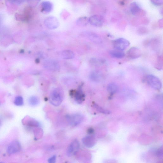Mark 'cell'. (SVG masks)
<instances>
[{
  "label": "cell",
  "mask_w": 163,
  "mask_h": 163,
  "mask_svg": "<svg viewBox=\"0 0 163 163\" xmlns=\"http://www.w3.org/2000/svg\"><path fill=\"white\" fill-rule=\"evenodd\" d=\"M64 99V93L62 90L58 88L53 89L50 96L51 103L53 105L58 106L61 104Z\"/></svg>",
  "instance_id": "obj_1"
},
{
  "label": "cell",
  "mask_w": 163,
  "mask_h": 163,
  "mask_svg": "<svg viewBox=\"0 0 163 163\" xmlns=\"http://www.w3.org/2000/svg\"><path fill=\"white\" fill-rule=\"evenodd\" d=\"M130 42L125 39L119 38L113 41L112 44L116 50L123 51L130 45Z\"/></svg>",
  "instance_id": "obj_2"
},
{
  "label": "cell",
  "mask_w": 163,
  "mask_h": 163,
  "mask_svg": "<svg viewBox=\"0 0 163 163\" xmlns=\"http://www.w3.org/2000/svg\"><path fill=\"white\" fill-rule=\"evenodd\" d=\"M146 81L151 87L155 90H158L162 87V83L158 78L152 75H149L146 77Z\"/></svg>",
  "instance_id": "obj_3"
},
{
  "label": "cell",
  "mask_w": 163,
  "mask_h": 163,
  "mask_svg": "<svg viewBox=\"0 0 163 163\" xmlns=\"http://www.w3.org/2000/svg\"><path fill=\"white\" fill-rule=\"evenodd\" d=\"M66 118L70 125L73 126L79 125L83 119V116L79 113L68 114L66 116Z\"/></svg>",
  "instance_id": "obj_4"
},
{
  "label": "cell",
  "mask_w": 163,
  "mask_h": 163,
  "mask_svg": "<svg viewBox=\"0 0 163 163\" xmlns=\"http://www.w3.org/2000/svg\"><path fill=\"white\" fill-rule=\"evenodd\" d=\"M80 148V144L79 142L76 139L75 140L70 144L68 146L66 154L69 157L73 156L76 154Z\"/></svg>",
  "instance_id": "obj_5"
},
{
  "label": "cell",
  "mask_w": 163,
  "mask_h": 163,
  "mask_svg": "<svg viewBox=\"0 0 163 163\" xmlns=\"http://www.w3.org/2000/svg\"><path fill=\"white\" fill-rule=\"evenodd\" d=\"M44 67L52 71H57L60 69V65L58 63L53 60H48L44 63Z\"/></svg>",
  "instance_id": "obj_6"
},
{
  "label": "cell",
  "mask_w": 163,
  "mask_h": 163,
  "mask_svg": "<svg viewBox=\"0 0 163 163\" xmlns=\"http://www.w3.org/2000/svg\"><path fill=\"white\" fill-rule=\"evenodd\" d=\"M21 146L18 141H14L9 144L7 149V152L9 154H13L18 152L21 150Z\"/></svg>",
  "instance_id": "obj_7"
},
{
  "label": "cell",
  "mask_w": 163,
  "mask_h": 163,
  "mask_svg": "<svg viewBox=\"0 0 163 163\" xmlns=\"http://www.w3.org/2000/svg\"><path fill=\"white\" fill-rule=\"evenodd\" d=\"M70 95L74 96L76 101L79 104H82L85 99V95L80 88L78 89L77 91L71 92Z\"/></svg>",
  "instance_id": "obj_8"
},
{
  "label": "cell",
  "mask_w": 163,
  "mask_h": 163,
  "mask_svg": "<svg viewBox=\"0 0 163 163\" xmlns=\"http://www.w3.org/2000/svg\"><path fill=\"white\" fill-rule=\"evenodd\" d=\"M142 53L141 50L138 47H132L127 52L129 57L132 59H137L140 57Z\"/></svg>",
  "instance_id": "obj_9"
},
{
  "label": "cell",
  "mask_w": 163,
  "mask_h": 163,
  "mask_svg": "<svg viewBox=\"0 0 163 163\" xmlns=\"http://www.w3.org/2000/svg\"><path fill=\"white\" fill-rule=\"evenodd\" d=\"M22 123L24 125L33 128H38L39 125L37 121L28 116L22 119Z\"/></svg>",
  "instance_id": "obj_10"
},
{
  "label": "cell",
  "mask_w": 163,
  "mask_h": 163,
  "mask_svg": "<svg viewBox=\"0 0 163 163\" xmlns=\"http://www.w3.org/2000/svg\"><path fill=\"white\" fill-rule=\"evenodd\" d=\"M89 77L90 80L96 83L100 82L103 78L102 73L98 70H94L90 72Z\"/></svg>",
  "instance_id": "obj_11"
},
{
  "label": "cell",
  "mask_w": 163,
  "mask_h": 163,
  "mask_svg": "<svg viewBox=\"0 0 163 163\" xmlns=\"http://www.w3.org/2000/svg\"><path fill=\"white\" fill-rule=\"evenodd\" d=\"M82 141L84 145L89 148H91L94 146L96 140L94 137L88 136L82 139Z\"/></svg>",
  "instance_id": "obj_12"
},
{
  "label": "cell",
  "mask_w": 163,
  "mask_h": 163,
  "mask_svg": "<svg viewBox=\"0 0 163 163\" xmlns=\"http://www.w3.org/2000/svg\"><path fill=\"white\" fill-rule=\"evenodd\" d=\"M106 62V60L104 59L93 58L90 60L89 63L94 67H98L104 64Z\"/></svg>",
  "instance_id": "obj_13"
},
{
  "label": "cell",
  "mask_w": 163,
  "mask_h": 163,
  "mask_svg": "<svg viewBox=\"0 0 163 163\" xmlns=\"http://www.w3.org/2000/svg\"><path fill=\"white\" fill-rule=\"evenodd\" d=\"M111 56L114 58L121 59L123 58L125 55L123 51L116 50H112L109 52Z\"/></svg>",
  "instance_id": "obj_14"
},
{
  "label": "cell",
  "mask_w": 163,
  "mask_h": 163,
  "mask_svg": "<svg viewBox=\"0 0 163 163\" xmlns=\"http://www.w3.org/2000/svg\"><path fill=\"white\" fill-rule=\"evenodd\" d=\"M118 89V87L116 84L113 83L109 84L107 87V91L112 95L116 93Z\"/></svg>",
  "instance_id": "obj_15"
},
{
  "label": "cell",
  "mask_w": 163,
  "mask_h": 163,
  "mask_svg": "<svg viewBox=\"0 0 163 163\" xmlns=\"http://www.w3.org/2000/svg\"><path fill=\"white\" fill-rule=\"evenodd\" d=\"M62 58L66 60L73 59L75 56V54L73 52L69 50H66L63 51L62 53Z\"/></svg>",
  "instance_id": "obj_16"
},
{
  "label": "cell",
  "mask_w": 163,
  "mask_h": 163,
  "mask_svg": "<svg viewBox=\"0 0 163 163\" xmlns=\"http://www.w3.org/2000/svg\"><path fill=\"white\" fill-rule=\"evenodd\" d=\"M88 38L93 43L98 44L101 43V39L98 37L95 34H87Z\"/></svg>",
  "instance_id": "obj_17"
},
{
  "label": "cell",
  "mask_w": 163,
  "mask_h": 163,
  "mask_svg": "<svg viewBox=\"0 0 163 163\" xmlns=\"http://www.w3.org/2000/svg\"><path fill=\"white\" fill-rule=\"evenodd\" d=\"M90 19L95 21L90 20V21H91L90 23L93 25L96 26L100 27L102 24V19L101 18L98 16H96V17H92Z\"/></svg>",
  "instance_id": "obj_18"
},
{
  "label": "cell",
  "mask_w": 163,
  "mask_h": 163,
  "mask_svg": "<svg viewBox=\"0 0 163 163\" xmlns=\"http://www.w3.org/2000/svg\"><path fill=\"white\" fill-rule=\"evenodd\" d=\"M42 11L45 12H49L52 9V5L50 2H44L42 5Z\"/></svg>",
  "instance_id": "obj_19"
},
{
  "label": "cell",
  "mask_w": 163,
  "mask_h": 163,
  "mask_svg": "<svg viewBox=\"0 0 163 163\" xmlns=\"http://www.w3.org/2000/svg\"><path fill=\"white\" fill-rule=\"evenodd\" d=\"M39 102V99L37 96H32L29 99V104L33 106H37Z\"/></svg>",
  "instance_id": "obj_20"
},
{
  "label": "cell",
  "mask_w": 163,
  "mask_h": 163,
  "mask_svg": "<svg viewBox=\"0 0 163 163\" xmlns=\"http://www.w3.org/2000/svg\"><path fill=\"white\" fill-rule=\"evenodd\" d=\"M15 104L18 106H21L23 105L24 103L23 99L21 96H17L15 99Z\"/></svg>",
  "instance_id": "obj_21"
},
{
  "label": "cell",
  "mask_w": 163,
  "mask_h": 163,
  "mask_svg": "<svg viewBox=\"0 0 163 163\" xmlns=\"http://www.w3.org/2000/svg\"><path fill=\"white\" fill-rule=\"evenodd\" d=\"M15 18L16 20L18 21H28L26 17L24 14L16 13L15 15Z\"/></svg>",
  "instance_id": "obj_22"
},
{
  "label": "cell",
  "mask_w": 163,
  "mask_h": 163,
  "mask_svg": "<svg viewBox=\"0 0 163 163\" xmlns=\"http://www.w3.org/2000/svg\"><path fill=\"white\" fill-rule=\"evenodd\" d=\"M43 131L40 129H36L34 132L35 138L37 140L38 138L41 137L42 135H43Z\"/></svg>",
  "instance_id": "obj_23"
},
{
  "label": "cell",
  "mask_w": 163,
  "mask_h": 163,
  "mask_svg": "<svg viewBox=\"0 0 163 163\" xmlns=\"http://www.w3.org/2000/svg\"><path fill=\"white\" fill-rule=\"evenodd\" d=\"M162 57H158V58L157 61L156 67L158 70H161L162 68Z\"/></svg>",
  "instance_id": "obj_24"
},
{
  "label": "cell",
  "mask_w": 163,
  "mask_h": 163,
  "mask_svg": "<svg viewBox=\"0 0 163 163\" xmlns=\"http://www.w3.org/2000/svg\"><path fill=\"white\" fill-rule=\"evenodd\" d=\"M40 0H27L29 5L31 7H34Z\"/></svg>",
  "instance_id": "obj_25"
},
{
  "label": "cell",
  "mask_w": 163,
  "mask_h": 163,
  "mask_svg": "<svg viewBox=\"0 0 163 163\" xmlns=\"http://www.w3.org/2000/svg\"><path fill=\"white\" fill-rule=\"evenodd\" d=\"M8 1L11 3L20 5L24 2L25 0H8Z\"/></svg>",
  "instance_id": "obj_26"
},
{
  "label": "cell",
  "mask_w": 163,
  "mask_h": 163,
  "mask_svg": "<svg viewBox=\"0 0 163 163\" xmlns=\"http://www.w3.org/2000/svg\"><path fill=\"white\" fill-rule=\"evenodd\" d=\"M94 106L96 109V110H98L99 112L102 113H109V112H108L107 111H105L103 109L99 106L95 104Z\"/></svg>",
  "instance_id": "obj_27"
},
{
  "label": "cell",
  "mask_w": 163,
  "mask_h": 163,
  "mask_svg": "<svg viewBox=\"0 0 163 163\" xmlns=\"http://www.w3.org/2000/svg\"><path fill=\"white\" fill-rule=\"evenodd\" d=\"M56 160V156L54 155L50 158L48 160V162L50 163H55Z\"/></svg>",
  "instance_id": "obj_28"
},
{
  "label": "cell",
  "mask_w": 163,
  "mask_h": 163,
  "mask_svg": "<svg viewBox=\"0 0 163 163\" xmlns=\"http://www.w3.org/2000/svg\"><path fill=\"white\" fill-rule=\"evenodd\" d=\"M162 148L159 149L158 151L157 152V155H158L159 156H162Z\"/></svg>",
  "instance_id": "obj_29"
},
{
  "label": "cell",
  "mask_w": 163,
  "mask_h": 163,
  "mask_svg": "<svg viewBox=\"0 0 163 163\" xmlns=\"http://www.w3.org/2000/svg\"><path fill=\"white\" fill-rule=\"evenodd\" d=\"M94 130L92 128H90L88 130V133L90 134H92L93 133Z\"/></svg>",
  "instance_id": "obj_30"
},
{
  "label": "cell",
  "mask_w": 163,
  "mask_h": 163,
  "mask_svg": "<svg viewBox=\"0 0 163 163\" xmlns=\"http://www.w3.org/2000/svg\"><path fill=\"white\" fill-rule=\"evenodd\" d=\"M1 121H0V126H1Z\"/></svg>",
  "instance_id": "obj_31"
},
{
  "label": "cell",
  "mask_w": 163,
  "mask_h": 163,
  "mask_svg": "<svg viewBox=\"0 0 163 163\" xmlns=\"http://www.w3.org/2000/svg\"><path fill=\"white\" fill-rule=\"evenodd\" d=\"M0 105H1V102H0Z\"/></svg>",
  "instance_id": "obj_32"
}]
</instances>
